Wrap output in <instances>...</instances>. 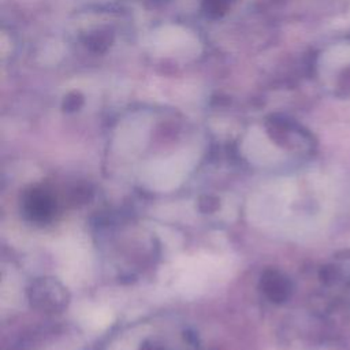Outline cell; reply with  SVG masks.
<instances>
[{"label":"cell","instance_id":"3957f363","mask_svg":"<svg viewBox=\"0 0 350 350\" xmlns=\"http://www.w3.org/2000/svg\"><path fill=\"white\" fill-rule=\"evenodd\" d=\"M217 208V200L211 197V196H205L200 200V209L204 212H212Z\"/></svg>","mask_w":350,"mask_h":350},{"label":"cell","instance_id":"7a4b0ae2","mask_svg":"<svg viewBox=\"0 0 350 350\" xmlns=\"http://www.w3.org/2000/svg\"><path fill=\"white\" fill-rule=\"evenodd\" d=\"M22 208L31 221L45 223L51 219L55 205L52 197L45 190L33 189L25 196Z\"/></svg>","mask_w":350,"mask_h":350},{"label":"cell","instance_id":"6da1fadb","mask_svg":"<svg viewBox=\"0 0 350 350\" xmlns=\"http://www.w3.org/2000/svg\"><path fill=\"white\" fill-rule=\"evenodd\" d=\"M29 299L36 309L60 312L68 302L66 288L53 279H37L29 288Z\"/></svg>","mask_w":350,"mask_h":350},{"label":"cell","instance_id":"277c9868","mask_svg":"<svg viewBox=\"0 0 350 350\" xmlns=\"http://www.w3.org/2000/svg\"><path fill=\"white\" fill-rule=\"evenodd\" d=\"M142 350H156V349H154V347H152V346H149V345H148V346H145V347H144V349H142Z\"/></svg>","mask_w":350,"mask_h":350}]
</instances>
